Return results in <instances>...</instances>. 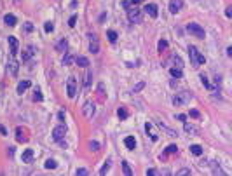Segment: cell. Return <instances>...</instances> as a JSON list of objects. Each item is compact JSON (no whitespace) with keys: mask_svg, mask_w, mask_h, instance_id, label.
Returning <instances> with one entry per match:
<instances>
[{"mask_svg":"<svg viewBox=\"0 0 232 176\" xmlns=\"http://www.w3.org/2000/svg\"><path fill=\"white\" fill-rule=\"evenodd\" d=\"M189 54H190V59H192V66H199V65H204L206 63V58L194 47V45H190L189 47Z\"/></svg>","mask_w":232,"mask_h":176,"instance_id":"6da1fadb","label":"cell"},{"mask_svg":"<svg viewBox=\"0 0 232 176\" xmlns=\"http://www.w3.org/2000/svg\"><path fill=\"white\" fill-rule=\"evenodd\" d=\"M192 99V94L187 91H183V92H178V94H175L173 96V105L175 106H183V105H187Z\"/></svg>","mask_w":232,"mask_h":176,"instance_id":"7a4b0ae2","label":"cell"},{"mask_svg":"<svg viewBox=\"0 0 232 176\" xmlns=\"http://www.w3.org/2000/svg\"><path fill=\"white\" fill-rule=\"evenodd\" d=\"M187 31H189L190 35H194L195 38H204V28H202L201 24H197V23H189L187 24Z\"/></svg>","mask_w":232,"mask_h":176,"instance_id":"3957f363","label":"cell"},{"mask_svg":"<svg viewBox=\"0 0 232 176\" xmlns=\"http://www.w3.org/2000/svg\"><path fill=\"white\" fill-rule=\"evenodd\" d=\"M128 19H129V23H133V24L141 23V11L138 7H128Z\"/></svg>","mask_w":232,"mask_h":176,"instance_id":"277c9868","label":"cell"},{"mask_svg":"<svg viewBox=\"0 0 232 176\" xmlns=\"http://www.w3.org/2000/svg\"><path fill=\"white\" fill-rule=\"evenodd\" d=\"M65 134H67V126H65V124H60V126H56V128L53 129V140L61 141L65 138Z\"/></svg>","mask_w":232,"mask_h":176,"instance_id":"5b68a950","label":"cell"},{"mask_svg":"<svg viewBox=\"0 0 232 176\" xmlns=\"http://www.w3.org/2000/svg\"><path fill=\"white\" fill-rule=\"evenodd\" d=\"M67 94H68V98H75V94H77V80H75V77H68Z\"/></svg>","mask_w":232,"mask_h":176,"instance_id":"8992f818","label":"cell"},{"mask_svg":"<svg viewBox=\"0 0 232 176\" xmlns=\"http://www.w3.org/2000/svg\"><path fill=\"white\" fill-rule=\"evenodd\" d=\"M82 112H84L85 119H92V115L96 113V105L92 101H85L84 106H82Z\"/></svg>","mask_w":232,"mask_h":176,"instance_id":"52a82bcc","label":"cell"},{"mask_svg":"<svg viewBox=\"0 0 232 176\" xmlns=\"http://www.w3.org/2000/svg\"><path fill=\"white\" fill-rule=\"evenodd\" d=\"M7 70H9V73H11L12 77H16V75H18L19 65H18V61L14 59V56H11V59H9V63H7Z\"/></svg>","mask_w":232,"mask_h":176,"instance_id":"ba28073f","label":"cell"},{"mask_svg":"<svg viewBox=\"0 0 232 176\" xmlns=\"http://www.w3.org/2000/svg\"><path fill=\"white\" fill-rule=\"evenodd\" d=\"M89 40H91V44H89V51H91L92 54H96L98 51H100V44H98V37L94 35V33H91V35H89Z\"/></svg>","mask_w":232,"mask_h":176,"instance_id":"9c48e42d","label":"cell"},{"mask_svg":"<svg viewBox=\"0 0 232 176\" xmlns=\"http://www.w3.org/2000/svg\"><path fill=\"white\" fill-rule=\"evenodd\" d=\"M145 131H147V134L150 136V140H152V141H157V140H159V134L155 133V129H154L152 122H147V124H145Z\"/></svg>","mask_w":232,"mask_h":176,"instance_id":"30bf717a","label":"cell"},{"mask_svg":"<svg viewBox=\"0 0 232 176\" xmlns=\"http://www.w3.org/2000/svg\"><path fill=\"white\" fill-rule=\"evenodd\" d=\"M143 11H145L150 18H157V14H159V12H157V5H155V4H147Z\"/></svg>","mask_w":232,"mask_h":176,"instance_id":"8fae6325","label":"cell"},{"mask_svg":"<svg viewBox=\"0 0 232 176\" xmlns=\"http://www.w3.org/2000/svg\"><path fill=\"white\" fill-rule=\"evenodd\" d=\"M182 5H183V2H182V0H171V2H169V12H173V14L180 12Z\"/></svg>","mask_w":232,"mask_h":176,"instance_id":"7c38bea8","label":"cell"},{"mask_svg":"<svg viewBox=\"0 0 232 176\" xmlns=\"http://www.w3.org/2000/svg\"><path fill=\"white\" fill-rule=\"evenodd\" d=\"M9 45H11V56H16L18 54V38L9 37Z\"/></svg>","mask_w":232,"mask_h":176,"instance_id":"4fadbf2b","label":"cell"},{"mask_svg":"<svg viewBox=\"0 0 232 176\" xmlns=\"http://www.w3.org/2000/svg\"><path fill=\"white\" fill-rule=\"evenodd\" d=\"M67 49H68V40L67 38H61L58 42V45H56V51L58 52H67Z\"/></svg>","mask_w":232,"mask_h":176,"instance_id":"5bb4252c","label":"cell"},{"mask_svg":"<svg viewBox=\"0 0 232 176\" xmlns=\"http://www.w3.org/2000/svg\"><path fill=\"white\" fill-rule=\"evenodd\" d=\"M28 87H30V80H21L18 84V94H23Z\"/></svg>","mask_w":232,"mask_h":176,"instance_id":"9a60e30c","label":"cell"},{"mask_svg":"<svg viewBox=\"0 0 232 176\" xmlns=\"http://www.w3.org/2000/svg\"><path fill=\"white\" fill-rule=\"evenodd\" d=\"M75 63H77V65H79V66H89V59H87V58H84V56H77V58H75Z\"/></svg>","mask_w":232,"mask_h":176,"instance_id":"2e32d148","label":"cell"},{"mask_svg":"<svg viewBox=\"0 0 232 176\" xmlns=\"http://www.w3.org/2000/svg\"><path fill=\"white\" fill-rule=\"evenodd\" d=\"M124 145H126V148H129V150H134V146H136V141H134L133 136H128V138L124 140Z\"/></svg>","mask_w":232,"mask_h":176,"instance_id":"e0dca14e","label":"cell"},{"mask_svg":"<svg viewBox=\"0 0 232 176\" xmlns=\"http://www.w3.org/2000/svg\"><path fill=\"white\" fill-rule=\"evenodd\" d=\"M16 138H18L19 143H26V141H28V138L24 136V133H23V129H21V128L16 129Z\"/></svg>","mask_w":232,"mask_h":176,"instance_id":"ac0fdd59","label":"cell"},{"mask_svg":"<svg viewBox=\"0 0 232 176\" xmlns=\"http://www.w3.org/2000/svg\"><path fill=\"white\" fill-rule=\"evenodd\" d=\"M33 52H35V47H33V45H30V47H28V49L23 52V61H28L31 56H33Z\"/></svg>","mask_w":232,"mask_h":176,"instance_id":"d6986e66","label":"cell"},{"mask_svg":"<svg viewBox=\"0 0 232 176\" xmlns=\"http://www.w3.org/2000/svg\"><path fill=\"white\" fill-rule=\"evenodd\" d=\"M33 160V150H24V153H23V162H31Z\"/></svg>","mask_w":232,"mask_h":176,"instance_id":"ffe728a7","label":"cell"},{"mask_svg":"<svg viewBox=\"0 0 232 176\" xmlns=\"http://www.w3.org/2000/svg\"><path fill=\"white\" fill-rule=\"evenodd\" d=\"M4 21H5V24H9V26H16V16H12V14H5Z\"/></svg>","mask_w":232,"mask_h":176,"instance_id":"44dd1931","label":"cell"},{"mask_svg":"<svg viewBox=\"0 0 232 176\" xmlns=\"http://www.w3.org/2000/svg\"><path fill=\"white\" fill-rule=\"evenodd\" d=\"M73 59H75V58H73L72 52H67V54H65V58H63V65H65V66H70Z\"/></svg>","mask_w":232,"mask_h":176,"instance_id":"7402d4cb","label":"cell"},{"mask_svg":"<svg viewBox=\"0 0 232 176\" xmlns=\"http://www.w3.org/2000/svg\"><path fill=\"white\" fill-rule=\"evenodd\" d=\"M185 131L189 134H197L199 133V129L195 128V126H192V124H189V122H185Z\"/></svg>","mask_w":232,"mask_h":176,"instance_id":"603a6c76","label":"cell"},{"mask_svg":"<svg viewBox=\"0 0 232 176\" xmlns=\"http://www.w3.org/2000/svg\"><path fill=\"white\" fill-rule=\"evenodd\" d=\"M169 73H171V77H175V79H180V77L183 75L182 68H171V70H169Z\"/></svg>","mask_w":232,"mask_h":176,"instance_id":"cb8c5ba5","label":"cell"},{"mask_svg":"<svg viewBox=\"0 0 232 176\" xmlns=\"http://www.w3.org/2000/svg\"><path fill=\"white\" fill-rule=\"evenodd\" d=\"M45 167H47V169H56V167H58V162H56L54 159H47V160H45Z\"/></svg>","mask_w":232,"mask_h":176,"instance_id":"d4e9b609","label":"cell"},{"mask_svg":"<svg viewBox=\"0 0 232 176\" xmlns=\"http://www.w3.org/2000/svg\"><path fill=\"white\" fill-rule=\"evenodd\" d=\"M117 115H119V119H128V110H126V106H121V108L117 110Z\"/></svg>","mask_w":232,"mask_h":176,"instance_id":"484cf974","label":"cell"},{"mask_svg":"<svg viewBox=\"0 0 232 176\" xmlns=\"http://www.w3.org/2000/svg\"><path fill=\"white\" fill-rule=\"evenodd\" d=\"M84 87H85V89H89V87H91V79H92V73L91 72H87V73H85V77H84Z\"/></svg>","mask_w":232,"mask_h":176,"instance_id":"4316f807","label":"cell"},{"mask_svg":"<svg viewBox=\"0 0 232 176\" xmlns=\"http://www.w3.org/2000/svg\"><path fill=\"white\" fill-rule=\"evenodd\" d=\"M190 152L194 153V155H201L202 153V146L201 145H192L190 146Z\"/></svg>","mask_w":232,"mask_h":176,"instance_id":"83f0119b","label":"cell"},{"mask_svg":"<svg viewBox=\"0 0 232 176\" xmlns=\"http://www.w3.org/2000/svg\"><path fill=\"white\" fill-rule=\"evenodd\" d=\"M122 171H124V174H126V176H131V174H133V171H131V167H129V164L126 162V160L122 162Z\"/></svg>","mask_w":232,"mask_h":176,"instance_id":"f1b7e54d","label":"cell"},{"mask_svg":"<svg viewBox=\"0 0 232 176\" xmlns=\"http://www.w3.org/2000/svg\"><path fill=\"white\" fill-rule=\"evenodd\" d=\"M171 61L176 65V68H183V61L178 58V56H171Z\"/></svg>","mask_w":232,"mask_h":176,"instance_id":"f546056e","label":"cell"},{"mask_svg":"<svg viewBox=\"0 0 232 176\" xmlns=\"http://www.w3.org/2000/svg\"><path fill=\"white\" fill-rule=\"evenodd\" d=\"M143 87H145V82H138V84H136V85L133 87V94H136V92H140L141 89H143Z\"/></svg>","mask_w":232,"mask_h":176,"instance_id":"4dcf8cb0","label":"cell"},{"mask_svg":"<svg viewBox=\"0 0 232 176\" xmlns=\"http://www.w3.org/2000/svg\"><path fill=\"white\" fill-rule=\"evenodd\" d=\"M108 171H110V160H107V162H105V166L100 169V174H107Z\"/></svg>","mask_w":232,"mask_h":176,"instance_id":"1f68e13d","label":"cell"},{"mask_svg":"<svg viewBox=\"0 0 232 176\" xmlns=\"http://www.w3.org/2000/svg\"><path fill=\"white\" fill-rule=\"evenodd\" d=\"M107 35H108V40H110V42H115V40H117V33H115L114 30H110Z\"/></svg>","mask_w":232,"mask_h":176,"instance_id":"d6a6232c","label":"cell"},{"mask_svg":"<svg viewBox=\"0 0 232 176\" xmlns=\"http://www.w3.org/2000/svg\"><path fill=\"white\" fill-rule=\"evenodd\" d=\"M201 82L204 87H208V89H211V84H209V80L206 79V75H201Z\"/></svg>","mask_w":232,"mask_h":176,"instance_id":"836d02e7","label":"cell"},{"mask_svg":"<svg viewBox=\"0 0 232 176\" xmlns=\"http://www.w3.org/2000/svg\"><path fill=\"white\" fill-rule=\"evenodd\" d=\"M178 152V146L176 145H169L166 148V153H176Z\"/></svg>","mask_w":232,"mask_h":176,"instance_id":"e575fe53","label":"cell"},{"mask_svg":"<svg viewBox=\"0 0 232 176\" xmlns=\"http://www.w3.org/2000/svg\"><path fill=\"white\" fill-rule=\"evenodd\" d=\"M44 30H45V33H51V31L54 30V24H53L51 21H49V23H45V26H44Z\"/></svg>","mask_w":232,"mask_h":176,"instance_id":"d590c367","label":"cell"},{"mask_svg":"<svg viewBox=\"0 0 232 176\" xmlns=\"http://www.w3.org/2000/svg\"><path fill=\"white\" fill-rule=\"evenodd\" d=\"M89 148H91L92 152H96V150H100V143H98V141H91V143H89Z\"/></svg>","mask_w":232,"mask_h":176,"instance_id":"8d00e7d4","label":"cell"},{"mask_svg":"<svg viewBox=\"0 0 232 176\" xmlns=\"http://www.w3.org/2000/svg\"><path fill=\"white\" fill-rule=\"evenodd\" d=\"M166 47H168V42H166V40H161V42H159V45H157L159 52H162V51H164Z\"/></svg>","mask_w":232,"mask_h":176,"instance_id":"74e56055","label":"cell"},{"mask_svg":"<svg viewBox=\"0 0 232 176\" xmlns=\"http://www.w3.org/2000/svg\"><path fill=\"white\" fill-rule=\"evenodd\" d=\"M190 117H192V119H199V117H201V113H199L197 110H190Z\"/></svg>","mask_w":232,"mask_h":176,"instance_id":"f35d334b","label":"cell"},{"mask_svg":"<svg viewBox=\"0 0 232 176\" xmlns=\"http://www.w3.org/2000/svg\"><path fill=\"white\" fill-rule=\"evenodd\" d=\"M33 99H35V101H42V92L38 91V89L35 91V98H33Z\"/></svg>","mask_w":232,"mask_h":176,"instance_id":"ab89813d","label":"cell"},{"mask_svg":"<svg viewBox=\"0 0 232 176\" xmlns=\"http://www.w3.org/2000/svg\"><path fill=\"white\" fill-rule=\"evenodd\" d=\"M190 174V169H182V171H178V176H187Z\"/></svg>","mask_w":232,"mask_h":176,"instance_id":"60d3db41","label":"cell"},{"mask_svg":"<svg viewBox=\"0 0 232 176\" xmlns=\"http://www.w3.org/2000/svg\"><path fill=\"white\" fill-rule=\"evenodd\" d=\"M85 176V174H87V169H82V167H80V169H77V176Z\"/></svg>","mask_w":232,"mask_h":176,"instance_id":"b9f144b4","label":"cell"},{"mask_svg":"<svg viewBox=\"0 0 232 176\" xmlns=\"http://www.w3.org/2000/svg\"><path fill=\"white\" fill-rule=\"evenodd\" d=\"M225 16L227 18H232V7H227L225 9Z\"/></svg>","mask_w":232,"mask_h":176,"instance_id":"7bdbcfd3","label":"cell"},{"mask_svg":"<svg viewBox=\"0 0 232 176\" xmlns=\"http://www.w3.org/2000/svg\"><path fill=\"white\" fill-rule=\"evenodd\" d=\"M75 21H77V16H72L70 21H68V24H70V26H75Z\"/></svg>","mask_w":232,"mask_h":176,"instance_id":"ee69618b","label":"cell"},{"mask_svg":"<svg viewBox=\"0 0 232 176\" xmlns=\"http://www.w3.org/2000/svg\"><path fill=\"white\" fill-rule=\"evenodd\" d=\"M147 174L155 176V174H159V171H157V169H148V171H147Z\"/></svg>","mask_w":232,"mask_h":176,"instance_id":"f6af8a7d","label":"cell"},{"mask_svg":"<svg viewBox=\"0 0 232 176\" xmlns=\"http://www.w3.org/2000/svg\"><path fill=\"white\" fill-rule=\"evenodd\" d=\"M24 30H26V31H33V26H31V23H26V24H24Z\"/></svg>","mask_w":232,"mask_h":176,"instance_id":"bcb514c9","label":"cell"},{"mask_svg":"<svg viewBox=\"0 0 232 176\" xmlns=\"http://www.w3.org/2000/svg\"><path fill=\"white\" fill-rule=\"evenodd\" d=\"M7 153H9V157H12V155H14V146H11V148H7Z\"/></svg>","mask_w":232,"mask_h":176,"instance_id":"7dc6e473","label":"cell"},{"mask_svg":"<svg viewBox=\"0 0 232 176\" xmlns=\"http://www.w3.org/2000/svg\"><path fill=\"white\" fill-rule=\"evenodd\" d=\"M58 119H60V120H65V113H63V112H60V113H58Z\"/></svg>","mask_w":232,"mask_h":176,"instance_id":"c3c4849f","label":"cell"},{"mask_svg":"<svg viewBox=\"0 0 232 176\" xmlns=\"http://www.w3.org/2000/svg\"><path fill=\"white\" fill-rule=\"evenodd\" d=\"M140 2H141V0H131V4H133V5H138Z\"/></svg>","mask_w":232,"mask_h":176,"instance_id":"681fc988","label":"cell"}]
</instances>
